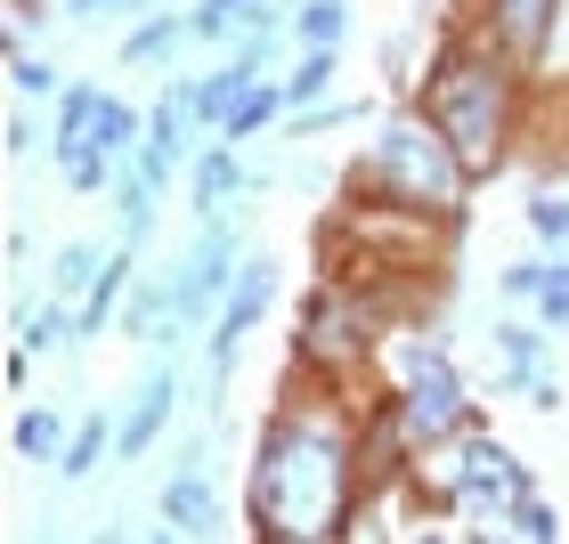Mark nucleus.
<instances>
[{
    "label": "nucleus",
    "instance_id": "32",
    "mask_svg": "<svg viewBox=\"0 0 569 544\" xmlns=\"http://www.w3.org/2000/svg\"><path fill=\"white\" fill-rule=\"evenodd\" d=\"M131 544H196V536H179V528H163V521H154V528H139Z\"/></svg>",
    "mask_w": 569,
    "mask_h": 544
},
{
    "label": "nucleus",
    "instance_id": "2",
    "mask_svg": "<svg viewBox=\"0 0 569 544\" xmlns=\"http://www.w3.org/2000/svg\"><path fill=\"white\" fill-rule=\"evenodd\" d=\"M416 107L439 122V139L463 154V171L497 179L512 163V147L529 139L546 90H537V73L521 58H505V49L480 33L472 9H448V33L431 41V66L416 82Z\"/></svg>",
    "mask_w": 569,
    "mask_h": 544
},
{
    "label": "nucleus",
    "instance_id": "34",
    "mask_svg": "<svg viewBox=\"0 0 569 544\" xmlns=\"http://www.w3.org/2000/svg\"><path fill=\"white\" fill-rule=\"evenodd\" d=\"M407 544H463V536H448V521H431V528H416Z\"/></svg>",
    "mask_w": 569,
    "mask_h": 544
},
{
    "label": "nucleus",
    "instance_id": "19",
    "mask_svg": "<svg viewBox=\"0 0 569 544\" xmlns=\"http://www.w3.org/2000/svg\"><path fill=\"white\" fill-rule=\"evenodd\" d=\"M98 463H114V414H107V406L73 414V447H66V463H58V487H90Z\"/></svg>",
    "mask_w": 569,
    "mask_h": 544
},
{
    "label": "nucleus",
    "instance_id": "31",
    "mask_svg": "<svg viewBox=\"0 0 569 544\" xmlns=\"http://www.w3.org/2000/svg\"><path fill=\"white\" fill-rule=\"evenodd\" d=\"M33 139H41V122L24 114V107H17L9 122H0V154H9V163H24V154H33Z\"/></svg>",
    "mask_w": 569,
    "mask_h": 544
},
{
    "label": "nucleus",
    "instance_id": "4",
    "mask_svg": "<svg viewBox=\"0 0 569 544\" xmlns=\"http://www.w3.org/2000/svg\"><path fill=\"white\" fill-rule=\"evenodd\" d=\"M382 366H391V406H399V431L416 439V455H448L463 447L472 431H488V414L472 399V382H463L456 350L439 342V333L416 325H391V342H382Z\"/></svg>",
    "mask_w": 569,
    "mask_h": 544
},
{
    "label": "nucleus",
    "instance_id": "37",
    "mask_svg": "<svg viewBox=\"0 0 569 544\" xmlns=\"http://www.w3.org/2000/svg\"><path fill=\"white\" fill-rule=\"evenodd\" d=\"M171 9H196V0H171Z\"/></svg>",
    "mask_w": 569,
    "mask_h": 544
},
{
    "label": "nucleus",
    "instance_id": "9",
    "mask_svg": "<svg viewBox=\"0 0 569 544\" xmlns=\"http://www.w3.org/2000/svg\"><path fill=\"white\" fill-rule=\"evenodd\" d=\"M171 423H179V366L171 357H147L131 399H122V414H114V463H147L171 439Z\"/></svg>",
    "mask_w": 569,
    "mask_h": 544
},
{
    "label": "nucleus",
    "instance_id": "20",
    "mask_svg": "<svg viewBox=\"0 0 569 544\" xmlns=\"http://www.w3.org/2000/svg\"><path fill=\"white\" fill-rule=\"evenodd\" d=\"M284 122H293V107H284V82H252L244 98H237V114H228V147H252L261 131H284Z\"/></svg>",
    "mask_w": 569,
    "mask_h": 544
},
{
    "label": "nucleus",
    "instance_id": "5",
    "mask_svg": "<svg viewBox=\"0 0 569 544\" xmlns=\"http://www.w3.org/2000/svg\"><path fill=\"white\" fill-rule=\"evenodd\" d=\"M416 487H423V504L439 512V521H463V528H512V512L537 496V472L505 447L497 431H472L463 447L431 455Z\"/></svg>",
    "mask_w": 569,
    "mask_h": 544
},
{
    "label": "nucleus",
    "instance_id": "24",
    "mask_svg": "<svg viewBox=\"0 0 569 544\" xmlns=\"http://www.w3.org/2000/svg\"><path fill=\"white\" fill-rule=\"evenodd\" d=\"M521 220H529V236H537L546 261H569V195H561V188H529Z\"/></svg>",
    "mask_w": 569,
    "mask_h": 544
},
{
    "label": "nucleus",
    "instance_id": "17",
    "mask_svg": "<svg viewBox=\"0 0 569 544\" xmlns=\"http://www.w3.org/2000/svg\"><path fill=\"white\" fill-rule=\"evenodd\" d=\"M17 350L24 357H49V350H82V318L73 301H17Z\"/></svg>",
    "mask_w": 569,
    "mask_h": 544
},
{
    "label": "nucleus",
    "instance_id": "35",
    "mask_svg": "<svg viewBox=\"0 0 569 544\" xmlns=\"http://www.w3.org/2000/svg\"><path fill=\"white\" fill-rule=\"evenodd\" d=\"M90 544H131V536H122V528H114V521H107V528H98V536H90Z\"/></svg>",
    "mask_w": 569,
    "mask_h": 544
},
{
    "label": "nucleus",
    "instance_id": "21",
    "mask_svg": "<svg viewBox=\"0 0 569 544\" xmlns=\"http://www.w3.org/2000/svg\"><path fill=\"white\" fill-rule=\"evenodd\" d=\"M342 33H350V0H293V24H284L293 58L301 49H342Z\"/></svg>",
    "mask_w": 569,
    "mask_h": 544
},
{
    "label": "nucleus",
    "instance_id": "11",
    "mask_svg": "<svg viewBox=\"0 0 569 544\" xmlns=\"http://www.w3.org/2000/svg\"><path fill=\"white\" fill-rule=\"evenodd\" d=\"M179 195H188V220H220V212H244V203L261 195V171L244 163V147L203 139V154L188 163V179H179Z\"/></svg>",
    "mask_w": 569,
    "mask_h": 544
},
{
    "label": "nucleus",
    "instance_id": "25",
    "mask_svg": "<svg viewBox=\"0 0 569 544\" xmlns=\"http://www.w3.org/2000/svg\"><path fill=\"white\" fill-rule=\"evenodd\" d=\"M537 284H546V252H521V261L497 269V301L505 309H537Z\"/></svg>",
    "mask_w": 569,
    "mask_h": 544
},
{
    "label": "nucleus",
    "instance_id": "30",
    "mask_svg": "<svg viewBox=\"0 0 569 544\" xmlns=\"http://www.w3.org/2000/svg\"><path fill=\"white\" fill-rule=\"evenodd\" d=\"M58 17H66V24H107V17L131 24V17H147V9H139V0H58Z\"/></svg>",
    "mask_w": 569,
    "mask_h": 544
},
{
    "label": "nucleus",
    "instance_id": "26",
    "mask_svg": "<svg viewBox=\"0 0 569 544\" xmlns=\"http://www.w3.org/2000/svg\"><path fill=\"white\" fill-rule=\"evenodd\" d=\"M546 333H569V261H546V284H537V309H529Z\"/></svg>",
    "mask_w": 569,
    "mask_h": 544
},
{
    "label": "nucleus",
    "instance_id": "10",
    "mask_svg": "<svg viewBox=\"0 0 569 544\" xmlns=\"http://www.w3.org/2000/svg\"><path fill=\"white\" fill-rule=\"evenodd\" d=\"M277 309V261L261 244H252V261H244V276H237V293H228V309H220V325L203 333L212 342V399L237 382V357H244V342H252V325H261Z\"/></svg>",
    "mask_w": 569,
    "mask_h": 544
},
{
    "label": "nucleus",
    "instance_id": "8",
    "mask_svg": "<svg viewBox=\"0 0 569 544\" xmlns=\"http://www.w3.org/2000/svg\"><path fill=\"white\" fill-rule=\"evenodd\" d=\"M488 350H497V382L521 406H561V382H553V333L529 318V309H497L488 318Z\"/></svg>",
    "mask_w": 569,
    "mask_h": 544
},
{
    "label": "nucleus",
    "instance_id": "1",
    "mask_svg": "<svg viewBox=\"0 0 569 544\" xmlns=\"http://www.w3.org/2000/svg\"><path fill=\"white\" fill-rule=\"evenodd\" d=\"M367 399L375 391L326 382L309 366L284 374L244 472V521L261 544H342L350 512L367 504V463H358Z\"/></svg>",
    "mask_w": 569,
    "mask_h": 544
},
{
    "label": "nucleus",
    "instance_id": "3",
    "mask_svg": "<svg viewBox=\"0 0 569 544\" xmlns=\"http://www.w3.org/2000/svg\"><path fill=\"white\" fill-rule=\"evenodd\" d=\"M350 195H375V203H399V212H423V220H463V203H472L480 179L463 171V154L439 139V122L416 107V98H399V107H382V122L367 131L358 147V163L342 179Z\"/></svg>",
    "mask_w": 569,
    "mask_h": 544
},
{
    "label": "nucleus",
    "instance_id": "33",
    "mask_svg": "<svg viewBox=\"0 0 569 544\" xmlns=\"http://www.w3.org/2000/svg\"><path fill=\"white\" fill-rule=\"evenodd\" d=\"M463 544H521L512 528H463Z\"/></svg>",
    "mask_w": 569,
    "mask_h": 544
},
{
    "label": "nucleus",
    "instance_id": "22",
    "mask_svg": "<svg viewBox=\"0 0 569 544\" xmlns=\"http://www.w3.org/2000/svg\"><path fill=\"white\" fill-rule=\"evenodd\" d=\"M333 66H342V49H301V58L277 73V82H284V107H293V114H318V98L333 90Z\"/></svg>",
    "mask_w": 569,
    "mask_h": 544
},
{
    "label": "nucleus",
    "instance_id": "36",
    "mask_svg": "<svg viewBox=\"0 0 569 544\" xmlns=\"http://www.w3.org/2000/svg\"><path fill=\"white\" fill-rule=\"evenodd\" d=\"M448 9H480V0H448Z\"/></svg>",
    "mask_w": 569,
    "mask_h": 544
},
{
    "label": "nucleus",
    "instance_id": "28",
    "mask_svg": "<svg viewBox=\"0 0 569 544\" xmlns=\"http://www.w3.org/2000/svg\"><path fill=\"white\" fill-rule=\"evenodd\" d=\"M0 9H9V33H0V49H9V58H24V49H33V24L58 17V0H0Z\"/></svg>",
    "mask_w": 569,
    "mask_h": 544
},
{
    "label": "nucleus",
    "instance_id": "29",
    "mask_svg": "<svg viewBox=\"0 0 569 544\" xmlns=\"http://www.w3.org/2000/svg\"><path fill=\"white\" fill-rule=\"evenodd\" d=\"M512 536H521V544H561V512L546 496H529L521 512H512Z\"/></svg>",
    "mask_w": 569,
    "mask_h": 544
},
{
    "label": "nucleus",
    "instance_id": "7",
    "mask_svg": "<svg viewBox=\"0 0 569 544\" xmlns=\"http://www.w3.org/2000/svg\"><path fill=\"white\" fill-rule=\"evenodd\" d=\"M480 33L537 73V90H569V0H480Z\"/></svg>",
    "mask_w": 569,
    "mask_h": 544
},
{
    "label": "nucleus",
    "instance_id": "27",
    "mask_svg": "<svg viewBox=\"0 0 569 544\" xmlns=\"http://www.w3.org/2000/svg\"><path fill=\"white\" fill-rule=\"evenodd\" d=\"M9 90H17V98H66V73L24 49V58H9Z\"/></svg>",
    "mask_w": 569,
    "mask_h": 544
},
{
    "label": "nucleus",
    "instance_id": "13",
    "mask_svg": "<svg viewBox=\"0 0 569 544\" xmlns=\"http://www.w3.org/2000/svg\"><path fill=\"white\" fill-rule=\"evenodd\" d=\"M154 521L179 528V536H196V544H220L228 536V504H220V480L203 472H171L163 487H154Z\"/></svg>",
    "mask_w": 569,
    "mask_h": 544
},
{
    "label": "nucleus",
    "instance_id": "16",
    "mask_svg": "<svg viewBox=\"0 0 569 544\" xmlns=\"http://www.w3.org/2000/svg\"><path fill=\"white\" fill-rule=\"evenodd\" d=\"M122 244H98V236H66L58 252H49V301H73L82 309L90 301V284L107 276V261H114Z\"/></svg>",
    "mask_w": 569,
    "mask_h": 544
},
{
    "label": "nucleus",
    "instance_id": "23",
    "mask_svg": "<svg viewBox=\"0 0 569 544\" xmlns=\"http://www.w3.org/2000/svg\"><path fill=\"white\" fill-rule=\"evenodd\" d=\"M107 203H114V228H122V244H131V252L154 236V220H163V195H154L139 171H122V188H114Z\"/></svg>",
    "mask_w": 569,
    "mask_h": 544
},
{
    "label": "nucleus",
    "instance_id": "18",
    "mask_svg": "<svg viewBox=\"0 0 569 544\" xmlns=\"http://www.w3.org/2000/svg\"><path fill=\"white\" fill-rule=\"evenodd\" d=\"M9 447H17V463H41V472H58L66 447H73V414H58V406H24L17 431H9Z\"/></svg>",
    "mask_w": 569,
    "mask_h": 544
},
{
    "label": "nucleus",
    "instance_id": "15",
    "mask_svg": "<svg viewBox=\"0 0 569 544\" xmlns=\"http://www.w3.org/2000/svg\"><path fill=\"white\" fill-rule=\"evenodd\" d=\"M107 82H66V98H58V114H49V163L58 154H82L90 139H98V114H107Z\"/></svg>",
    "mask_w": 569,
    "mask_h": 544
},
{
    "label": "nucleus",
    "instance_id": "12",
    "mask_svg": "<svg viewBox=\"0 0 569 544\" xmlns=\"http://www.w3.org/2000/svg\"><path fill=\"white\" fill-rule=\"evenodd\" d=\"M114 333H122V342H139L147 357H171L179 342H188V318H179V284H171V261H163V269H139V284H131V301H122Z\"/></svg>",
    "mask_w": 569,
    "mask_h": 544
},
{
    "label": "nucleus",
    "instance_id": "6",
    "mask_svg": "<svg viewBox=\"0 0 569 544\" xmlns=\"http://www.w3.org/2000/svg\"><path fill=\"white\" fill-rule=\"evenodd\" d=\"M252 261V236H244V212H220V220H196L188 228V252L171 261V284H179V318L188 333H212L228 293H237V276Z\"/></svg>",
    "mask_w": 569,
    "mask_h": 544
},
{
    "label": "nucleus",
    "instance_id": "14",
    "mask_svg": "<svg viewBox=\"0 0 569 544\" xmlns=\"http://www.w3.org/2000/svg\"><path fill=\"white\" fill-rule=\"evenodd\" d=\"M188 41H196L188 9H171V0H163V9H147V17H131V24H122L114 58L131 66V73H163V66H171V58H179V49H188Z\"/></svg>",
    "mask_w": 569,
    "mask_h": 544
}]
</instances>
